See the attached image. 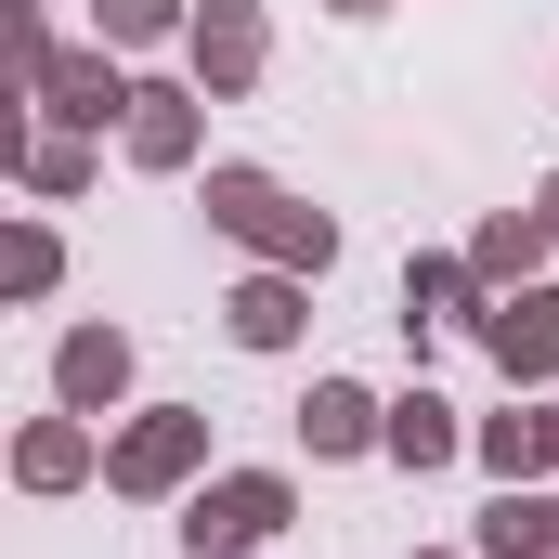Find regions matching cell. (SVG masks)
Masks as SVG:
<instances>
[{
  "instance_id": "6da1fadb",
  "label": "cell",
  "mask_w": 559,
  "mask_h": 559,
  "mask_svg": "<svg viewBox=\"0 0 559 559\" xmlns=\"http://www.w3.org/2000/svg\"><path fill=\"white\" fill-rule=\"evenodd\" d=\"M248 534H274V481H235V495L195 521V547H248Z\"/></svg>"
}]
</instances>
